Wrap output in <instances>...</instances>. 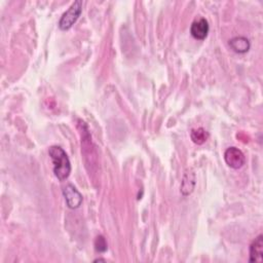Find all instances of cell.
Here are the masks:
<instances>
[{
    "instance_id": "cell-5",
    "label": "cell",
    "mask_w": 263,
    "mask_h": 263,
    "mask_svg": "<svg viewBox=\"0 0 263 263\" xmlns=\"http://www.w3.org/2000/svg\"><path fill=\"white\" fill-rule=\"evenodd\" d=\"M210 26L208 21L205 18H200L195 20L191 24L190 27V34L194 39L204 40L207 38L209 34Z\"/></svg>"
},
{
    "instance_id": "cell-4",
    "label": "cell",
    "mask_w": 263,
    "mask_h": 263,
    "mask_svg": "<svg viewBox=\"0 0 263 263\" xmlns=\"http://www.w3.org/2000/svg\"><path fill=\"white\" fill-rule=\"evenodd\" d=\"M63 195L65 197L66 205L69 209H77L82 204L83 197L81 193L72 184L66 185V187L63 189Z\"/></svg>"
},
{
    "instance_id": "cell-7",
    "label": "cell",
    "mask_w": 263,
    "mask_h": 263,
    "mask_svg": "<svg viewBox=\"0 0 263 263\" xmlns=\"http://www.w3.org/2000/svg\"><path fill=\"white\" fill-rule=\"evenodd\" d=\"M229 47L237 54H246L251 48V43L247 37L237 36L229 40Z\"/></svg>"
},
{
    "instance_id": "cell-1",
    "label": "cell",
    "mask_w": 263,
    "mask_h": 263,
    "mask_svg": "<svg viewBox=\"0 0 263 263\" xmlns=\"http://www.w3.org/2000/svg\"><path fill=\"white\" fill-rule=\"evenodd\" d=\"M49 155L54 164V174L59 181H64L70 176L71 163L65 150L57 145L50 147Z\"/></svg>"
},
{
    "instance_id": "cell-8",
    "label": "cell",
    "mask_w": 263,
    "mask_h": 263,
    "mask_svg": "<svg viewBox=\"0 0 263 263\" xmlns=\"http://www.w3.org/2000/svg\"><path fill=\"white\" fill-rule=\"evenodd\" d=\"M195 187V174L191 169L185 171L183 180L181 183V193L183 196H187L192 193Z\"/></svg>"
},
{
    "instance_id": "cell-2",
    "label": "cell",
    "mask_w": 263,
    "mask_h": 263,
    "mask_svg": "<svg viewBox=\"0 0 263 263\" xmlns=\"http://www.w3.org/2000/svg\"><path fill=\"white\" fill-rule=\"evenodd\" d=\"M82 13V2L81 0H76L74 2L71 7L66 11L60 21H59V28L62 31H67L69 30L78 20Z\"/></svg>"
},
{
    "instance_id": "cell-3",
    "label": "cell",
    "mask_w": 263,
    "mask_h": 263,
    "mask_svg": "<svg viewBox=\"0 0 263 263\" xmlns=\"http://www.w3.org/2000/svg\"><path fill=\"white\" fill-rule=\"evenodd\" d=\"M224 161L228 167L237 170L246 164V157L242 150L236 147H229L224 153Z\"/></svg>"
},
{
    "instance_id": "cell-11",
    "label": "cell",
    "mask_w": 263,
    "mask_h": 263,
    "mask_svg": "<svg viewBox=\"0 0 263 263\" xmlns=\"http://www.w3.org/2000/svg\"><path fill=\"white\" fill-rule=\"evenodd\" d=\"M98 261H105V259H102V258H98V259L94 260V262H98Z\"/></svg>"
},
{
    "instance_id": "cell-6",
    "label": "cell",
    "mask_w": 263,
    "mask_h": 263,
    "mask_svg": "<svg viewBox=\"0 0 263 263\" xmlns=\"http://www.w3.org/2000/svg\"><path fill=\"white\" fill-rule=\"evenodd\" d=\"M263 260V235H258L250 246V262H262Z\"/></svg>"
},
{
    "instance_id": "cell-10",
    "label": "cell",
    "mask_w": 263,
    "mask_h": 263,
    "mask_svg": "<svg viewBox=\"0 0 263 263\" xmlns=\"http://www.w3.org/2000/svg\"><path fill=\"white\" fill-rule=\"evenodd\" d=\"M95 249L97 252L99 253H104L107 251L108 246H107V242L106 239L103 235H98L95 239Z\"/></svg>"
},
{
    "instance_id": "cell-9",
    "label": "cell",
    "mask_w": 263,
    "mask_h": 263,
    "mask_svg": "<svg viewBox=\"0 0 263 263\" xmlns=\"http://www.w3.org/2000/svg\"><path fill=\"white\" fill-rule=\"evenodd\" d=\"M209 137H210L209 133L203 127L194 128V129L191 130V133H190V138H191L192 142L194 144H197V145L204 144L209 139Z\"/></svg>"
}]
</instances>
